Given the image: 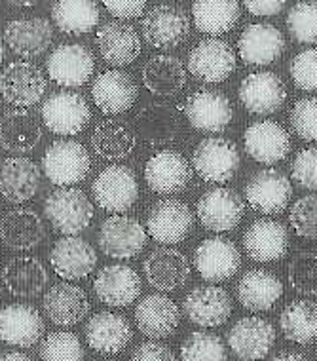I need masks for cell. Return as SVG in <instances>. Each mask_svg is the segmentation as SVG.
<instances>
[{"instance_id":"6da1fadb","label":"cell","mask_w":317,"mask_h":361,"mask_svg":"<svg viewBox=\"0 0 317 361\" xmlns=\"http://www.w3.org/2000/svg\"><path fill=\"white\" fill-rule=\"evenodd\" d=\"M44 213L57 232L75 236L89 226L94 219V206L78 188H59L46 198Z\"/></svg>"},{"instance_id":"7a4b0ae2","label":"cell","mask_w":317,"mask_h":361,"mask_svg":"<svg viewBox=\"0 0 317 361\" xmlns=\"http://www.w3.org/2000/svg\"><path fill=\"white\" fill-rule=\"evenodd\" d=\"M44 173L57 187H70L86 179L92 168L89 152L78 141H54L44 152Z\"/></svg>"},{"instance_id":"3957f363","label":"cell","mask_w":317,"mask_h":361,"mask_svg":"<svg viewBox=\"0 0 317 361\" xmlns=\"http://www.w3.org/2000/svg\"><path fill=\"white\" fill-rule=\"evenodd\" d=\"M92 192L101 209L108 213H122L135 204L139 185L135 173L128 166L114 164L97 175L92 185Z\"/></svg>"},{"instance_id":"277c9868","label":"cell","mask_w":317,"mask_h":361,"mask_svg":"<svg viewBox=\"0 0 317 361\" xmlns=\"http://www.w3.org/2000/svg\"><path fill=\"white\" fill-rule=\"evenodd\" d=\"M46 78L38 65L31 61H13L0 73V95L6 103L19 109H29L42 99Z\"/></svg>"},{"instance_id":"5b68a950","label":"cell","mask_w":317,"mask_h":361,"mask_svg":"<svg viewBox=\"0 0 317 361\" xmlns=\"http://www.w3.org/2000/svg\"><path fill=\"white\" fill-rule=\"evenodd\" d=\"M42 118L46 128L57 135H76L92 118L84 95L76 92H57L44 101Z\"/></svg>"},{"instance_id":"8992f818","label":"cell","mask_w":317,"mask_h":361,"mask_svg":"<svg viewBox=\"0 0 317 361\" xmlns=\"http://www.w3.org/2000/svg\"><path fill=\"white\" fill-rule=\"evenodd\" d=\"M192 164L207 183H226L240 169V152L230 139L207 137L194 150Z\"/></svg>"},{"instance_id":"52a82bcc","label":"cell","mask_w":317,"mask_h":361,"mask_svg":"<svg viewBox=\"0 0 317 361\" xmlns=\"http://www.w3.org/2000/svg\"><path fill=\"white\" fill-rule=\"evenodd\" d=\"M234 69H236V54L230 48V44L218 38L201 40L198 46H194L188 56V71L199 82L217 84L226 80Z\"/></svg>"},{"instance_id":"ba28073f","label":"cell","mask_w":317,"mask_h":361,"mask_svg":"<svg viewBox=\"0 0 317 361\" xmlns=\"http://www.w3.org/2000/svg\"><path fill=\"white\" fill-rule=\"evenodd\" d=\"M147 245V232L137 219L112 215L105 219L99 228V247L112 259H131Z\"/></svg>"},{"instance_id":"9c48e42d","label":"cell","mask_w":317,"mask_h":361,"mask_svg":"<svg viewBox=\"0 0 317 361\" xmlns=\"http://www.w3.org/2000/svg\"><path fill=\"white\" fill-rule=\"evenodd\" d=\"M190 31L187 12L177 4H156L143 19V32L147 42L154 48L169 50L179 46Z\"/></svg>"},{"instance_id":"30bf717a","label":"cell","mask_w":317,"mask_h":361,"mask_svg":"<svg viewBox=\"0 0 317 361\" xmlns=\"http://www.w3.org/2000/svg\"><path fill=\"white\" fill-rule=\"evenodd\" d=\"M194 217L190 207L177 198L156 202L147 219V228L158 243H180L190 234Z\"/></svg>"},{"instance_id":"8fae6325","label":"cell","mask_w":317,"mask_h":361,"mask_svg":"<svg viewBox=\"0 0 317 361\" xmlns=\"http://www.w3.org/2000/svg\"><path fill=\"white\" fill-rule=\"evenodd\" d=\"M46 69L51 80L59 86H84L95 69L94 54L82 44H63L51 51Z\"/></svg>"},{"instance_id":"7c38bea8","label":"cell","mask_w":317,"mask_h":361,"mask_svg":"<svg viewBox=\"0 0 317 361\" xmlns=\"http://www.w3.org/2000/svg\"><path fill=\"white\" fill-rule=\"evenodd\" d=\"M194 267L206 281L230 280L242 267L236 243L226 238H207L194 251Z\"/></svg>"},{"instance_id":"4fadbf2b","label":"cell","mask_w":317,"mask_h":361,"mask_svg":"<svg viewBox=\"0 0 317 361\" xmlns=\"http://www.w3.org/2000/svg\"><path fill=\"white\" fill-rule=\"evenodd\" d=\"M291 194V180L278 169H262L245 185V200L249 206L266 215L283 212Z\"/></svg>"},{"instance_id":"5bb4252c","label":"cell","mask_w":317,"mask_h":361,"mask_svg":"<svg viewBox=\"0 0 317 361\" xmlns=\"http://www.w3.org/2000/svg\"><path fill=\"white\" fill-rule=\"evenodd\" d=\"M198 219L207 231L226 232L236 228L243 219V200L230 188H213L198 202Z\"/></svg>"},{"instance_id":"9a60e30c","label":"cell","mask_w":317,"mask_h":361,"mask_svg":"<svg viewBox=\"0 0 317 361\" xmlns=\"http://www.w3.org/2000/svg\"><path fill=\"white\" fill-rule=\"evenodd\" d=\"M275 343V331L270 322L247 316L228 331V346L242 361H259L266 357Z\"/></svg>"},{"instance_id":"2e32d148","label":"cell","mask_w":317,"mask_h":361,"mask_svg":"<svg viewBox=\"0 0 317 361\" xmlns=\"http://www.w3.org/2000/svg\"><path fill=\"white\" fill-rule=\"evenodd\" d=\"M50 262L59 278L75 281L94 272L97 267V253L86 240L65 236L54 243L50 250Z\"/></svg>"},{"instance_id":"e0dca14e","label":"cell","mask_w":317,"mask_h":361,"mask_svg":"<svg viewBox=\"0 0 317 361\" xmlns=\"http://www.w3.org/2000/svg\"><path fill=\"white\" fill-rule=\"evenodd\" d=\"M182 312L199 327H218L230 318L232 300L223 287L199 286L185 297Z\"/></svg>"},{"instance_id":"ac0fdd59","label":"cell","mask_w":317,"mask_h":361,"mask_svg":"<svg viewBox=\"0 0 317 361\" xmlns=\"http://www.w3.org/2000/svg\"><path fill=\"white\" fill-rule=\"evenodd\" d=\"M190 126L199 131H223L232 120V105L226 95L213 90H199L188 95L182 105Z\"/></svg>"},{"instance_id":"d6986e66","label":"cell","mask_w":317,"mask_h":361,"mask_svg":"<svg viewBox=\"0 0 317 361\" xmlns=\"http://www.w3.org/2000/svg\"><path fill=\"white\" fill-rule=\"evenodd\" d=\"M245 150L261 164L281 162L291 150V137L281 124L274 120H259L243 133Z\"/></svg>"},{"instance_id":"ffe728a7","label":"cell","mask_w":317,"mask_h":361,"mask_svg":"<svg viewBox=\"0 0 317 361\" xmlns=\"http://www.w3.org/2000/svg\"><path fill=\"white\" fill-rule=\"evenodd\" d=\"M285 99V84L274 73H251L240 84V101L253 114H274Z\"/></svg>"},{"instance_id":"44dd1931","label":"cell","mask_w":317,"mask_h":361,"mask_svg":"<svg viewBox=\"0 0 317 361\" xmlns=\"http://www.w3.org/2000/svg\"><path fill=\"white\" fill-rule=\"evenodd\" d=\"M44 319L31 305H8L0 310V338L12 346L31 348L44 335Z\"/></svg>"},{"instance_id":"7402d4cb","label":"cell","mask_w":317,"mask_h":361,"mask_svg":"<svg viewBox=\"0 0 317 361\" xmlns=\"http://www.w3.org/2000/svg\"><path fill=\"white\" fill-rule=\"evenodd\" d=\"M144 179L154 192L175 194L192 179V169L187 158L175 150H160L144 166Z\"/></svg>"},{"instance_id":"603a6c76","label":"cell","mask_w":317,"mask_h":361,"mask_svg":"<svg viewBox=\"0 0 317 361\" xmlns=\"http://www.w3.org/2000/svg\"><path fill=\"white\" fill-rule=\"evenodd\" d=\"M42 308L51 324L70 327L86 318L89 312V299L82 287L63 281L48 289L42 299Z\"/></svg>"},{"instance_id":"cb8c5ba5","label":"cell","mask_w":317,"mask_h":361,"mask_svg":"<svg viewBox=\"0 0 317 361\" xmlns=\"http://www.w3.org/2000/svg\"><path fill=\"white\" fill-rule=\"evenodd\" d=\"M144 278L160 291H175L190 278V262L187 255L171 247H158L143 262Z\"/></svg>"},{"instance_id":"d4e9b609","label":"cell","mask_w":317,"mask_h":361,"mask_svg":"<svg viewBox=\"0 0 317 361\" xmlns=\"http://www.w3.org/2000/svg\"><path fill=\"white\" fill-rule=\"evenodd\" d=\"M94 289L103 305L122 308V306H130L139 297L141 278L131 267L111 264L99 270L94 281Z\"/></svg>"},{"instance_id":"484cf974","label":"cell","mask_w":317,"mask_h":361,"mask_svg":"<svg viewBox=\"0 0 317 361\" xmlns=\"http://www.w3.org/2000/svg\"><path fill=\"white\" fill-rule=\"evenodd\" d=\"M133 331L122 314L97 312L86 325L87 346L105 355L118 354L131 343Z\"/></svg>"},{"instance_id":"4316f807","label":"cell","mask_w":317,"mask_h":361,"mask_svg":"<svg viewBox=\"0 0 317 361\" xmlns=\"http://www.w3.org/2000/svg\"><path fill=\"white\" fill-rule=\"evenodd\" d=\"M97 109L105 114H120L130 109L139 95L135 80L122 71H105L92 84Z\"/></svg>"},{"instance_id":"83f0119b","label":"cell","mask_w":317,"mask_h":361,"mask_svg":"<svg viewBox=\"0 0 317 361\" xmlns=\"http://www.w3.org/2000/svg\"><path fill=\"white\" fill-rule=\"evenodd\" d=\"M237 51L247 65H270L285 51V38L278 27L253 23L242 32Z\"/></svg>"},{"instance_id":"f1b7e54d","label":"cell","mask_w":317,"mask_h":361,"mask_svg":"<svg viewBox=\"0 0 317 361\" xmlns=\"http://www.w3.org/2000/svg\"><path fill=\"white\" fill-rule=\"evenodd\" d=\"M4 42L21 57H38L54 42V27L48 19H13L4 29Z\"/></svg>"},{"instance_id":"f546056e","label":"cell","mask_w":317,"mask_h":361,"mask_svg":"<svg viewBox=\"0 0 317 361\" xmlns=\"http://www.w3.org/2000/svg\"><path fill=\"white\" fill-rule=\"evenodd\" d=\"M243 247L256 262L278 261L287 253L289 234L281 223L259 219L243 234Z\"/></svg>"},{"instance_id":"4dcf8cb0","label":"cell","mask_w":317,"mask_h":361,"mask_svg":"<svg viewBox=\"0 0 317 361\" xmlns=\"http://www.w3.org/2000/svg\"><path fill=\"white\" fill-rule=\"evenodd\" d=\"M139 331L150 338H166L179 327L180 314L173 300L166 295H147L135 308Z\"/></svg>"},{"instance_id":"1f68e13d","label":"cell","mask_w":317,"mask_h":361,"mask_svg":"<svg viewBox=\"0 0 317 361\" xmlns=\"http://www.w3.org/2000/svg\"><path fill=\"white\" fill-rule=\"evenodd\" d=\"M38 187L40 169L29 158L13 156L0 164V194L8 202L23 204L38 192Z\"/></svg>"},{"instance_id":"d6a6232c","label":"cell","mask_w":317,"mask_h":361,"mask_svg":"<svg viewBox=\"0 0 317 361\" xmlns=\"http://www.w3.org/2000/svg\"><path fill=\"white\" fill-rule=\"evenodd\" d=\"M46 236L42 219L32 209H12L0 217V240L13 251L37 247Z\"/></svg>"},{"instance_id":"836d02e7","label":"cell","mask_w":317,"mask_h":361,"mask_svg":"<svg viewBox=\"0 0 317 361\" xmlns=\"http://www.w3.org/2000/svg\"><path fill=\"white\" fill-rule=\"evenodd\" d=\"M97 46L103 59L111 65L122 67L135 61L141 54V38L131 25L120 21H108L99 27L97 32Z\"/></svg>"},{"instance_id":"e575fe53","label":"cell","mask_w":317,"mask_h":361,"mask_svg":"<svg viewBox=\"0 0 317 361\" xmlns=\"http://www.w3.org/2000/svg\"><path fill=\"white\" fill-rule=\"evenodd\" d=\"M2 283L19 299H32L48 283V272L37 257L18 255L2 268Z\"/></svg>"},{"instance_id":"d590c367","label":"cell","mask_w":317,"mask_h":361,"mask_svg":"<svg viewBox=\"0 0 317 361\" xmlns=\"http://www.w3.org/2000/svg\"><path fill=\"white\" fill-rule=\"evenodd\" d=\"M283 295V286L268 270H249L237 283V299L251 312L272 310Z\"/></svg>"},{"instance_id":"8d00e7d4","label":"cell","mask_w":317,"mask_h":361,"mask_svg":"<svg viewBox=\"0 0 317 361\" xmlns=\"http://www.w3.org/2000/svg\"><path fill=\"white\" fill-rule=\"evenodd\" d=\"M137 137L125 120L106 118L95 126L92 133V147L103 160H124L135 149Z\"/></svg>"},{"instance_id":"74e56055","label":"cell","mask_w":317,"mask_h":361,"mask_svg":"<svg viewBox=\"0 0 317 361\" xmlns=\"http://www.w3.org/2000/svg\"><path fill=\"white\" fill-rule=\"evenodd\" d=\"M42 139V130L31 114L13 109L0 118V147L8 152H31Z\"/></svg>"},{"instance_id":"f35d334b","label":"cell","mask_w":317,"mask_h":361,"mask_svg":"<svg viewBox=\"0 0 317 361\" xmlns=\"http://www.w3.org/2000/svg\"><path fill=\"white\" fill-rule=\"evenodd\" d=\"M137 130L149 145L162 147L175 141L179 133V116L168 103H150L137 114Z\"/></svg>"},{"instance_id":"ab89813d","label":"cell","mask_w":317,"mask_h":361,"mask_svg":"<svg viewBox=\"0 0 317 361\" xmlns=\"http://www.w3.org/2000/svg\"><path fill=\"white\" fill-rule=\"evenodd\" d=\"M187 82V71L173 56H154L144 63L143 84L150 94L175 95Z\"/></svg>"},{"instance_id":"60d3db41","label":"cell","mask_w":317,"mask_h":361,"mask_svg":"<svg viewBox=\"0 0 317 361\" xmlns=\"http://www.w3.org/2000/svg\"><path fill=\"white\" fill-rule=\"evenodd\" d=\"M196 29L207 35L232 31L240 21V2L236 0H198L192 4Z\"/></svg>"},{"instance_id":"b9f144b4","label":"cell","mask_w":317,"mask_h":361,"mask_svg":"<svg viewBox=\"0 0 317 361\" xmlns=\"http://www.w3.org/2000/svg\"><path fill=\"white\" fill-rule=\"evenodd\" d=\"M51 16L65 35H84L99 23V8L92 0H59L51 8Z\"/></svg>"},{"instance_id":"7bdbcfd3","label":"cell","mask_w":317,"mask_h":361,"mask_svg":"<svg viewBox=\"0 0 317 361\" xmlns=\"http://www.w3.org/2000/svg\"><path fill=\"white\" fill-rule=\"evenodd\" d=\"M280 325L287 341L308 344L317 338V305L311 300H292L283 308Z\"/></svg>"},{"instance_id":"ee69618b","label":"cell","mask_w":317,"mask_h":361,"mask_svg":"<svg viewBox=\"0 0 317 361\" xmlns=\"http://www.w3.org/2000/svg\"><path fill=\"white\" fill-rule=\"evenodd\" d=\"M182 361H228L223 341L213 333L196 331L180 346Z\"/></svg>"},{"instance_id":"f6af8a7d","label":"cell","mask_w":317,"mask_h":361,"mask_svg":"<svg viewBox=\"0 0 317 361\" xmlns=\"http://www.w3.org/2000/svg\"><path fill=\"white\" fill-rule=\"evenodd\" d=\"M42 361H84V346L70 331H56L40 344Z\"/></svg>"},{"instance_id":"bcb514c9","label":"cell","mask_w":317,"mask_h":361,"mask_svg":"<svg viewBox=\"0 0 317 361\" xmlns=\"http://www.w3.org/2000/svg\"><path fill=\"white\" fill-rule=\"evenodd\" d=\"M287 29L300 44L317 42V2H297L287 13Z\"/></svg>"},{"instance_id":"7dc6e473","label":"cell","mask_w":317,"mask_h":361,"mask_svg":"<svg viewBox=\"0 0 317 361\" xmlns=\"http://www.w3.org/2000/svg\"><path fill=\"white\" fill-rule=\"evenodd\" d=\"M289 283L300 295H317V253L302 251L289 264Z\"/></svg>"},{"instance_id":"c3c4849f","label":"cell","mask_w":317,"mask_h":361,"mask_svg":"<svg viewBox=\"0 0 317 361\" xmlns=\"http://www.w3.org/2000/svg\"><path fill=\"white\" fill-rule=\"evenodd\" d=\"M292 231L300 238H317V194H308L294 202L289 213Z\"/></svg>"},{"instance_id":"681fc988","label":"cell","mask_w":317,"mask_h":361,"mask_svg":"<svg viewBox=\"0 0 317 361\" xmlns=\"http://www.w3.org/2000/svg\"><path fill=\"white\" fill-rule=\"evenodd\" d=\"M292 131L304 141H317V97H304L291 109Z\"/></svg>"},{"instance_id":"f907efd6","label":"cell","mask_w":317,"mask_h":361,"mask_svg":"<svg viewBox=\"0 0 317 361\" xmlns=\"http://www.w3.org/2000/svg\"><path fill=\"white\" fill-rule=\"evenodd\" d=\"M291 76L304 92H317V48L300 51L291 61Z\"/></svg>"},{"instance_id":"816d5d0a","label":"cell","mask_w":317,"mask_h":361,"mask_svg":"<svg viewBox=\"0 0 317 361\" xmlns=\"http://www.w3.org/2000/svg\"><path fill=\"white\" fill-rule=\"evenodd\" d=\"M291 175L302 188L317 190V149L300 150L292 160Z\"/></svg>"},{"instance_id":"f5cc1de1","label":"cell","mask_w":317,"mask_h":361,"mask_svg":"<svg viewBox=\"0 0 317 361\" xmlns=\"http://www.w3.org/2000/svg\"><path fill=\"white\" fill-rule=\"evenodd\" d=\"M131 361H175L173 352L162 343H143L135 348Z\"/></svg>"},{"instance_id":"db71d44e","label":"cell","mask_w":317,"mask_h":361,"mask_svg":"<svg viewBox=\"0 0 317 361\" xmlns=\"http://www.w3.org/2000/svg\"><path fill=\"white\" fill-rule=\"evenodd\" d=\"M147 2L144 0H106L105 8L120 19H133L139 18L144 12Z\"/></svg>"},{"instance_id":"11a10c76","label":"cell","mask_w":317,"mask_h":361,"mask_svg":"<svg viewBox=\"0 0 317 361\" xmlns=\"http://www.w3.org/2000/svg\"><path fill=\"white\" fill-rule=\"evenodd\" d=\"M285 6V0H247L245 2V8L253 16H275Z\"/></svg>"},{"instance_id":"9f6ffc18","label":"cell","mask_w":317,"mask_h":361,"mask_svg":"<svg viewBox=\"0 0 317 361\" xmlns=\"http://www.w3.org/2000/svg\"><path fill=\"white\" fill-rule=\"evenodd\" d=\"M0 361H32L29 355L21 354V352H8V354L0 355Z\"/></svg>"},{"instance_id":"6f0895ef","label":"cell","mask_w":317,"mask_h":361,"mask_svg":"<svg viewBox=\"0 0 317 361\" xmlns=\"http://www.w3.org/2000/svg\"><path fill=\"white\" fill-rule=\"evenodd\" d=\"M272 361H308L304 357V355H300V354H292V352H287V354H280V355H275L274 360Z\"/></svg>"},{"instance_id":"680465c9","label":"cell","mask_w":317,"mask_h":361,"mask_svg":"<svg viewBox=\"0 0 317 361\" xmlns=\"http://www.w3.org/2000/svg\"><path fill=\"white\" fill-rule=\"evenodd\" d=\"M2 59H4V46L0 42V63H2Z\"/></svg>"},{"instance_id":"91938a15","label":"cell","mask_w":317,"mask_h":361,"mask_svg":"<svg viewBox=\"0 0 317 361\" xmlns=\"http://www.w3.org/2000/svg\"><path fill=\"white\" fill-rule=\"evenodd\" d=\"M0 299H2V291H0Z\"/></svg>"}]
</instances>
